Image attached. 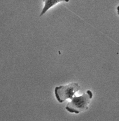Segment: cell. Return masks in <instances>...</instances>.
Listing matches in <instances>:
<instances>
[{"label":"cell","mask_w":119,"mask_h":121,"mask_svg":"<svg viewBox=\"0 0 119 121\" xmlns=\"http://www.w3.org/2000/svg\"><path fill=\"white\" fill-rule=\"evenodd\" d=\"M80 89L81 87L77 83H71L55 87V94L57 101L60 103H62L68 99H72L74 94Z\"/></svg>","instance_id":"cell-2"},{"label":"cell","mask_w":119,"mask_h":121,"mask_svg":"<svg viewBox=\"0 0 119 121\" xmlns=\"http://www.w3.org/2000/svg\"><path fill=\"white\" fill-rule=\"evenodd\" d=\"M92 97L93 93L89 90L80 96L74 95L72 101L67 104L66 109L70 113L79 114L88 109V105Z\"/></svg>","instance_id":"cell-1"},{"label":"cell","mask_w":119,"mask_h":121,"mask_svg":"<svg viewBox=\"0 0 119 121\" xmlns=\"http://www.w3.org/2000/svg\"><path fill=\"white\" fill-rule=\"evenodd\" d=\"M44 2V6L41 13L40 16H41L45 14L51 8L55 5L60 2H68L69 0H43Z\"/></svg>","instance_id":"cell-3"},{"label":"cell","mask_w":119,"mask_h":121,"mask_svg":"<svg viewBox=\"0 0 119 121\" xmlns=\"http://www.w3.org/2000/svg\"><path fill=\"white\" fill-rule=\"evenodd\" d=\"M117 13H118V14L119 15V5L117 7Z\"/></svg>","instance_id":"cell-4"}]
</instances>
